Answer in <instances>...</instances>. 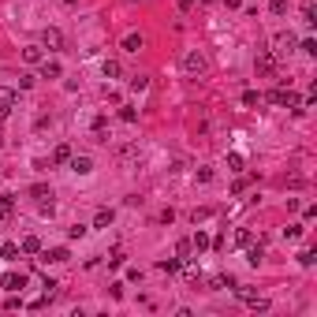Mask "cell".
Instances as JSON below:
<instances>
[{"mask_svg": "<svg viewBox=\"0 0 317 317\" xmlns=\"http://www.w3.org/2000/svg\"><path fill=\"white\" fill-rule=\"evenodd\" d=\"M41 250V239H38V235H26L23 239V254H38Z\"/></svg>", "mask_w": 317, "mask_h": 317, "instance_id": "cell-14", "label": "cell"}, {"mask_svg": "<svg viewBox=\"0 0 317 317\" xmlns=\"http://www.w3.org/2000/svg\"><path fill=\"white\" fill-rule=\"evenodd\" d=\"M250 242H254L250 228H239V232H235V246H250Z\"/></svg>", "mask_w": 317, "mask_h": 317, "instance_id": "cell-18", "label": "cell"}, {"mask_svg": "<svg viewBox=\"0 0 317 317\" xmlns=\"http://www.w3.org/2000/svg\"><path fill=\"white\" fill-rule=\"evenodd\" d=\"M41 75L45 79H60V75H64V67H60L56 60H45V64H41Z\"/></svg>", "mask_w": 317, "mask_h": 317, "instance_id": "cell-11", "label": "cell"}, {"mask_svg": "<svg viewBox=\"0 0 317 317\" xmlns=\"http://www.w3.org/2000/svg\"><path fill=\"white\" fill-rule=\"evenodd\" d=\"M41 41L49 45V49H60V45H64V34H60V30H45V34H41Z\"/></svg>", "mask_w": 317, "mask_h": 317, "instance_id": "cell-12", "label": "cell"}, {"mask_svg": "<svg viewBox=\"0 0 317 317\" xmlns=\"http://www.w3.org/2000/svg\"><path fill=\"white\" fill-rule=\"evenodd\" d=\"M302 15H306V23H310V26L317 23V11H314V4H306V8H302Z\"/></svg>", "mask_w": 317, "mask_h": 317, "instance_id": "cell-28", "label": "cell"}, {"mask_svg": "<svg viewBox=\"0 0 317 317\" xmlns=\"http://www.w3.org/2000/svg\"><path fill=\"white\" fill-rule=\"evenodd\" d=\"M23 56H26V64H41V49H38V45H30Z\"/></svg>", "mask_w": 317, "mask_h": 317, "instance_id": "cell-22", "label": "cell"}, {"mask_svg": "<svg viewBox=\"0 0 317 317\" xmlns=\"http://www.w3.org/2000/svg\"><path fill=\"white\" fill-rule=\"evenodd\" d=\"M67 258H71V254H67L64 246H56V250H49V254H45V261H67Z\"/></svg>", "mask_w": 317, "mask_h": 317, "instance_id": "cell-20", "label": "cell"}, {"mask_svg": "<svg viewBox=\"0 0 317 317\" xmlns=\"http://www.w3.org/2000/svg\"><path fill=\"white\" fill-rule=\"evenodd\" d=\"M299 235H302V228H299V224H291V228H284V239H299Z\"/></svg>", "mask_w": 317, "mask_h": 317, "instance_id": "cell-30", "label": "cell"}, {"mask_svg": "<svg viewBox=\"0 0 317 317\" xmlns=\"http://www.w3.org/2000/svg\"><path fill=\"white\" fill-rule=\"evenodd\" d=\"M291 49H295V34L291 30H287V34H276V49H273L276 56H287Z\"/></svg>", "mask_w": 317, "mask_h": 317, "instance_id": "cell-6", "label": "cell"}, {"mask_svg": "<svg viewBox=\"0 0 317 317\" xmlns=\"http://www.w3.org/2000/svg\"><path fill=\"white\" fill-rule=\"evenodd\" d=\"M287 4H291V0H273V11H276V15H284Z\"/></svg>", "mask_w": 317, "mask_h": 317, "instance_id": "cell-31", "label": "cell"}, {"mask_svg": "<svg viewBox=\"0 0 317 317\" xmlns=\"http://www.w3.org/2000/svg\"><path fill=\"white\" fill-rule=\"evenodd\" d=\"M183 276H187V284H198V280H201V269L187 265V269H183Z\"/></svg>", "mask_w": 317, "mask_h": 317, "instance_id": "cell-24", "label": "cell"}, {"mask_svg": "<svg viewBox=\"0 0 317 317\" xmlns=\"http://www.w3.org/2000/svg\"><path fill=\"white\" fill-rule=\"evenodd\" d=\"M0 287H4V291H23L26 276L23 273H4V276H0Z\"/></svg>", "mask_w": 317, "mask_h": 317, "instance_id": "cell-5", "label": "cell"}, {"mask_svg": "<svg viewBox=\"0 0 317 317\" xmlns=\"http://www.w3.org/2000/svg\"><path fill=\"white\" fill-rule=\"evenodd\" d=\"M191 246H194V254L209 250V235H205V232H198V235H194V239H191Z\"/></svg>", "mask_w": 317, "mask_h": 317, "instance_id": "cell-16", "label": "cell"}, {"mask_svg": "<svg viewBox=\"0 0 317 317\" xmlns=\"http://www.w3.org/2000/svg\"><path fill=\"white\" fill-rule=\"evenodd\" d=\"M254 67H258V75H276V71H280V56H276L273 49H261Z\"/></svg>", "mask_w": 317, "mask_h": 317, "instance_id": "cell-1", "label": "cell"}, {"mask_svg": "<svg viewBox=\"0 0 317 317\" xmlns=\"http://www.w3.org/2000/svg\"><path fill=\"white\" fill-rule=\"evenodd\" d=\"M4 217H8V209H4V205H0V220H4Z\"/></svg>", "mask_w": 317, "mask_h": 317, "instance_id": "cell-34", "label": "cell"}, {"mask_svg": "<svg viewBox=\"0 0 317 317\" xmlns=\"http://www.w3.org/2000/svg\"><path fill=\"white\" fill-rule=\"evenodd\" d=\"M228 164H232V172H242V157H239V153H232V157H228Z\"/></svg>", "mask_w": 317, "mask_h": 317, "instance_id": "cell-29", "label": "cell"}, {"mask_svg": "<svg viewBox=\"0 0 317 317\" xmlns=\"http://www.w3.org/2000/svg\"><path fill=\"white\" fill-rule=\"evenodd\" d=\"M258 93H254V90H246V93H242V105H246V109H254V105H258Z\"/></svg>", "mask_w": 317, "mask_h": 317, "instance_id": "cell-27", "label": "cell"}, {"mask_svg": "<svg viewBox=\"0 0 317 317\" xmlns=\"http://www.w3.org/2000/svg\"><path fill=\"white\" fill-rule=\"evenodd\" d=\"M179 265H183L179 258H168V261H160V273H179Z\"/></svg>", "mask_w": 317, "mask_h": 317, "instance_id": "cell-23", "label": "cell"}, {"mask_svg": "<svg viewBox=\"0 0 317 317\" xmlns=\"http://www.w3.org/2000/svg\"><path fill=\"white\" fill-rule=\"evenodd\" d=\"M123 49L127 52H138V49H142V38H138V34H127V38H123Z\"/></svg>", "mask_w": 317, "mask_h": 317, "instance_id": "cell-17", "label": "cell"}, {"mask_svg": "<svg viewBox=\"0 0 317 317\" xmlns=\"http://www.w3.org/2000/svg\"><path fill=\"white\" fill-rule=\"evenodd\" d=\"M71 168H75L79 175H90L93 172V160L90 157H71Z\"/></svg>", "mask_w": 317, "mask_h": 317, "instance_id": "cell-8", "label": "cell"}, {"mask_svg": "<svg viewBox=\"0 0 317 317\" xmlns=\"http://www.w3.org/2000/svg\"><path fill=\"white\" fill-rule=\"evenodd\" d=\"M261 258H265V246H261V242H250V246H246V261H250V265H258Z\"/></svg>", "mask_w": 317, "mask_h": 317, "instance_id": "cell-10", "label": "cell"}, {"mask_svg": "<svg viewBox=\"0 0 317 317\" xmlns=\"http://www.w3.org/2000/svg\"><path fill=\"white\" fill-rule=\"evenodd\" d=\"M15 101H19V93H15V90H8V86H0V116H8Z\"/></svg>", "mask_w": 317, "mask_h": 317, "instance_id": "cell-7", "label": "cell"}, {"mask_svg": "<svg viewBox=\"0 0 317 317\" xmlns=\"http://www.w3.org/2000/svg\"><path fill=\"white\" fill-rule=\"evenodd\" d=\"M265 101H273V105H287V109H299V105H302V97L291 93V90H273V93H265Z\"/></svg>", "mask_w": 317, "mask_h": 317, "instance_id": "cell-2", "label": "cell"}, {"mask_svg": "<svg viewBox=\"0 0 317 317\" xmlns=\"http://www.w3.org/2000/svg\"><path fill=\"white\" fill-rule=\"evenodd\" d=\"M0 258H19V246H15V242H4V246H0Z\"/></svg>", "mask_w": 317, "mask_h": 317, "instance_id": "cell-21", "label": "cell"}, {"mask_svg": "<svg viewBox=\"0 0 317 317\" xmlns=\"http://www.w3.org/2000/svg\"><path fill=\"white\" fill-rule=\"evenodd\" d=\"M191 254H194L191 239H179V242H175V258H179V261H191Z\"/></svg>", "mask_w": 317, "mask_h": 317, "instance_id": "cell-9", "label": "cell"}, {"mask_svg": "<svg viewBox=\"0 0 317 317\" xmlns=\"http://www.w3.org/2000/svg\"><path fill=\"white\" fill-rule=\"evenodd\" d=\"M183 75H205V56L201 52H187L183 56Z\"/></svg>", "mask_w": 317, "mask_h": 317, "instance_id": "cell-3", "label": "cell"}, {"mask_svg": "<svg viewBox=\"0 0 317 317\" xmlns=\"http://www.w3.org/2000/svg\"><path fill=\"white\" fill-rule=\"evenodd\" d=\"M112 217H116L112 209H97V217H93V228H109V224H112Z\"/></svg>", "mask_w": 317, "mask_h": 317, "instance_id": "cell-13", "label": "cell"}, {"mask_svg": "<svg viewBox=\"0 0 317 317\" xmlns=\"http://www.w3.org/2000/svg\"><path fill=\"white\" fill-rule=\"evenodd\" d=\"M109 265L116 269V265H123V250H112V258H109Z\"/></svg>", "mask_w": 317, "mask_h": 317, "instance_id": "cell-32", "label": "cell"}, {"mask_svg": "<svg viewBox=\"0 0 317 317\" xmlns=\"http://www.w3.org/2000/svg\"><path fill=\"white\" fill-rule=\"evenodd\" d=\"M119 119H123V123H134V119H138V112H134L131 105H119Z\"/></svg>", "mask_w": 317, "mask_h": 317, "instance_id": "cell-19", "label": "cell"}, {"mask_svg": "<svg viewBox=\"0 0 317 317\" xmlns=\"http://www.w3.org/2000/svg\"><path fill=\"white\" fill-rule=\"evenodd\" d=\"M119 75V64L116 60H105V79H116Z\"/></svg>", "mask_w": 317, "mask_h": 317, "instance_id": "cell-25", "label": "cell"}, {"mask_svg": "<svg viewBox=\"0 0 317 317\" xmlns=\"http://www.w3.org/2000/svg\"><path fill=\"white\" fill-rule=\"evenodd\" d=\"M30 194H34V198H52V194H49V187H45V183H34V187H30Z\"/></svg>", "mask_w": 317, "mask_h": 317, "instance_id": "cell-26", "label": "cell"}, {"mask_svg": "<svg viewBox=\"0 0 317 317\" xmlns=\"http://www.w3.org/2000/svg\"><path fill=\"white\" fill-rule=\"evenodd\" d=\"M224 4H228V8H239V4H242V0H224Z\"/></svg>", "mask_w": 317, "mask_h": 317, "instance_id": "cell-33", "label": "cell"}, {"mask_svg": "<svg viewBox=\"0 0 317 317\" xmlns=\"http://www.w3.org/2000/svg\"><path fill=\"white\" fill-rule=\"evenodd\" d=\"M71 160V146H56V153H52V164H67Z\"/></svg>", "mask_w": 317, "mask_h": 317, "instance_id": "cell-15", "label": "cell"}, {"mask_svg": "<svg viewBox=\"0 0 317 317\" xmlns=\"http://www.w3.org/2000/svg\"><path fill=\"white\" fill-rule=\"evenodd\" d=\"M235 295H239V299L246 302V306H254V310H269V299H261V295L254 291V287H235Z\"/></svg>", "mask_w": 317, "mask_h": 317, "instance_id": "cell-4", "label": "cell"}]
</instances>
